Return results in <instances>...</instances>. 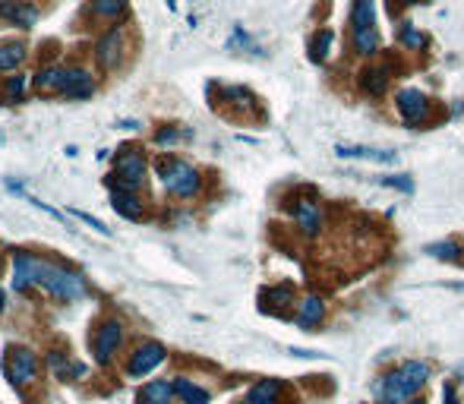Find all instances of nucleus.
<instances>
[{
    "mask_svg": "<svg viewBox=\"0 0 464 404\" xmlns=\"http://www.w3.org/2000/svg\"><path fill=\"white\" fill-rule=\"evenodd\" d=\"M430 376V367L420 363V360H407L395 373L385 379V389H382V404H401L407 401L411 395H417L423 389V382Z\"/></svg>",
    "mask_w": 464,
    "mask_h": 404,
    "instance_id": "f257e3e1",
    "label": "nucleus"
},
{
    "mask_svg": "<svg viewBox=\"0 0 464 404\" xmlns=\"http://www.w3.org/2000/svg\"><path fill=\"white\" fill-rule=\"evenodd\" d=\"M35 285L48 287L51 294H57V297H63V300H79V297H85L83 278L76 275V272L60 269V265H54V262H45V259H35Z\"/></svg>",
    "mask_w": 464,
    "mask_h": 404,
    "instance_id": "f03ea898",
    "label": "nucleus"
},
{
    "mask_svg": "<svg viewBox=\"0 0 464 404\" xmlns=\"http://www.w3.org/2000/svg\"><path fill=\"white\" fill-rule=\"evenodd\" d=\"M158 174H161V183L168 187V193L174 196H193L199 190V174L187 161H180V158L158 161Z\"/></svg>",
    "mask_w": 464,
    "mask_h": 404,
    "instance_id": "7ed1b4c3",
    "label": "nucleus"
},
{
    "mask_svg": "<svg viewBox=\"0 0 464 404\" xmlns=\"http://www.w3.org/2000/svg\"><path fill=\"white\" fill-rule=\"evenodd\" d=\"M351 26H354V45H357L360 54H373L376 51V29H373V0H357L354 3V16H351Z\"/></svg>",
    "mask_w": 464,
    "mask_h": 404,
    "instance_id": "20e7f679",
    "label": "nucleus"
},
{
    "mask_svg": "<svg viewBox=\"0 0 464 404\" xmlns=\"http://www.w3.org/2000/svg\"><path fill=\"white\" fill-rule=\"evenodd\" d=\"M161 360H165V347L155 345V341H145V345H139V347H136V354L130 357L127 373L133 376V379H139V376H149L152 370L161 363Z\"/></svg>",
    "mask_w": 464,
    "mask_h": 404,
    "instance_id": "39448f33",
    "label": "nucleus"
},
{
    "mask_svg": "<svg viewBox=\"0 0 464 404\" xmlns=\"http://www.w3.org/2000/svg\"><path fill=\"white\" fill-rule=\"evenodd\" d=\"M143 177H145V158L133 149V152H127V155L117 158V174L111 177V183L123 180V187L133 190V187H139V183H143Z\"/></svg>",
    "mask_w": 464,
    "mask_h": 404,
    "instance_id": "423d86ee",
    "label": "nucleus"
},
{
    "mask_svg": "<svg viewBox=\"0 0 464 404\" xmlns=\"http://www.w3.org/2000/svg\"><path fill=\"white\" fill-rule=\"evenodd\" d=\"M7 376L13 385H26L35 379V354L29 347H13L7 360Z\"/></svg>",
    "mask_w": 464,
    "mask_h": 404,
    "instance_id": "0eeeda50",
    "label": "nucleus"
},
{
    "mask_svg": "<svg viewBox=\"0 0 464 404\" xmlns=\"http://www.w3.org/2000/svg\"><path fill=\"white\" fill-rule=\"evenodd\" d=\"M338 158H357V161H373V165H395L398 152L392 149H370V145H335Z\"/></svg>",
    "mask_w": 464,
    "mask_h": 404,
    "instance_id": "6e6552de",
    "label": "nucleus"
},
{
    "mask_svg": "<svg viewBox=\"0 0 464 404\" xmlns=\"http://www.w3.org/2000/svg\"><path fill=\"white\" fill-rule=\"evenodd\" d=\"M398 111H401V117H405L407 123H417V120L427 117L430 101L420 95L417 89H405V92H398Z\"/></svg>",
    "mask_w": 464,
    "mask_h": 404,
    "instance_id": "1a4fd4ad",
    "label": "nucleus"
},
{
    "mask_svg": "<svg viewBox=\"0 0 464 404\" xmlns=\"http://www.w3.org/2000/svg\"><path fill=\"white\" fill-rule=\"evenodd\" d=\"M120 338H123V325H120L117 319H108L105 325H101V332H98V341H95V357L105 363V360H111V354L117 351Z\"/></svg>",
    "mask_w": 464,
    "mask_h": 404,
    "instance_id": "9d476101",
    "label": "nucleus"
},
{
    "mask_svg": "<svg viewBox=\"0 0 464 404\" xmlns=\"http://www.w3.org/2000/svg\"><path fill=\"white\" fill-rule=\"evenodd\" d=\"M0 16H3L10 26H19V29H32L38 19V13L29 3H23V0H0Z\"/></svg>",
    "mask_w": 464,
    "mask_h": 404,
    "instance_id": "9b49d317",
    "label": "nucleus"
},
{
    "mask_svg": "<svg viewBox=\"0 0 464 404\" xmlns=\"http://www.w3.org/2000/svg\"><path fill=\"white\" fill-rule=\"evenodd\" d=\"M120 57H123V32L120 29H111L101 41H98V63L105 70L117 67Z\"/></svg>",
    "mask_w": 464,
    "mask_h": 404,
    "instance_id": "f8f14e48",
    "label": "nucleus"
},
{
    "mask_svg": "<svg viewBox=\"0 0 464 404\" xmlns=\"http://www.w3.org/2000/svg\"><path fill=\"white\" fill-rule=\"evenodd\" d=\"M92 76L83 73V70H63V79H60V89L67 98H89L92 95Z\"/></svg>",
    "mask_w": 464,
    "mask_h": 404,
    "instance_id": "ddd939ff",
    "label": "nucleus"
},
{
    "mask_svg": "<svg viewBox=\"0 0 464 404\" xmlns=\"http://www.w3.org/2000/svg\"><path fill=\"white\" fill-rule=\"evenodd\" d=\"M294 215H297V228L307 237H316L319 234V225H322V212H319V205L316 202H310V199H303V202H297V209H294Z\"/></svg>",
    "mask_w": 464,
    "mask_h": 404,
    "instance_id": "4468645a",
    "label": "nucleus"
},
{
    "mask_svg": "<svg viewBox=\"0 0 464 404\" xmlns=\"http://www.w3.org/2000/svg\"><path fill=\"white\" fill-rule=\"evenodd\" d=\"M111 205H114V212H117L120 218H133V221H139V218H143V205H139V199H136L130 190H114V193H111Z\"/></svg>",
    "mask_w": 464,
    "mask_h": 404,
    "instance_id": "2eb2a0df",
    "label": "nucleus"
},
{
    "mask_svg": "<svg viewBox=\"0 0 464 404\" xmlns=\"http://www.w3.org/2000/svg\"><path fill=\"white\" fill-rule=\"evenodd\" d=\"M278 395H281V382L278 379H262L256 382L250 395L243 398V404H278Z\"/></svg>",
    "mask_w": 464,
    "mask_h": 404,
    "instance_id": "dca6fc26",
    "label": "nucleus"
},
{
    "mask_svg": "<svg viewBox=\"0 0 464 404\" xmlns=\"http://www.w3.org/2000/svg\"><path fill=\"white\" fill-rule=\"evenodd\" d=\"M171 385L168 382H149L143 385V392L136 395V404H171Z\"/></svg>",
    "mask_w": 464,
    "mask_h": 404,
    "instance_id": "f3484780",
    "label": "nucleus"
},
{
    "mask_svg": "<svg viewBox=\"0 0 464 404\" xmlns=\"http://www.w3.org/2000/svg\"><path fill=\"white\" fill-rule=\"evenodd\" d=\"M13 265H16L13 285L19 287V291H23L26 285H35V259H32V256H26V253H16Z\"/></svg>",
    "mask_w": 464,
    "mask_h": 404,
    "instance_id": "a211bd4d",
    "label": "nucleus"
},
{
    "mask_svg": "<svg viewBox=\"0 0 464 404\" xmlns=\"http://www.w3.org/2000/svg\"><path fill=\"white\" fill-rule=\"evenodd\" d=\"M171 392L183 398V404H209V392L193 385V382H187V379H174Z\"/></svg>",
    "mask_w": 464,
    "mask_h": 404,
    "instance_id": "6ab92c4d",
    "label": "nucleus"
},
{
    "mask_svg": "<svg viewBox=\"0 0 464 404\" xmlns=\"http://www.w3.org/2000/svg\"><path fill=\"white\" fill-rule=\"evenodd\" d=\"M322 313H325V307H322V300H319V297H307V300H300L297 322L303 325V329H310V325H316V322L322 319Z\"/></svg>",
    "mask_w": 464,
    "mask_h": 404,
    "instance_id": "aec40b11",
    "label": "nucleus"
},
{
    "mask_svg": "<svg viewBox=\"0 0 464 404\" xmlns=\"http://www.w3.org/2000/svg\"><path fill=\"white\" fill-rule=\"evenodd\" d=\"M26 57V48L23 45H0V70H13L19 67Z\"/></svg>",
    "mask_w": 464,
    "mask_h": 404,
    "instance_id": "412c9836",
    "label": "nucleus"
},
{
    "mask_svg": "<svg viewBox=\"0 0 464 404\" xmlns=\"http://www.w3.org/2000/svg\"><path fill=\"white\" fill-rule=\"evenodd\" d=\"M48 360H51V370H57L60 379H73V376H83V373H85L83 363H67V360L60 357V354H51Z\"/></svg>",
    "mask_w": 464,
    "mask_h": 404,
    "instance_id": "4be33fe9",
    "label": "nucleus"
},
{
    "mask_svg": "<svg viewBox=\"0 0 464 404\" xmlns=\"http://www.w3.org/2000/svg\"><path fill=\"white\" fill-rule=\"evenodd\" d=\"M385 85H389V76H385V70H367V73H363V89H367L370 95H382V92H385Z\"/></svg>",
    "mask_w": 464,
    "mask_h": 404,
    "instance_id": "5701e85b",
    "label": "nucleus"
},
{
    "mask_svg": "<svg viewBox=\"0 0 464 404\" xmlns=\"http://www.w3.org/2000/svg\"><path fill=\"white\" fill-rule=\"evenodd\" d=\"M427 253H430V256H436V259H458L461 247H458L455 240H442V243H430Z\"/></svg>",
    "mask_w": 464,
    "mask_h": 404,
    "instance_id": "b1692460",
    "label": "nucleus"
},
{
    "mask_svg": "<svg viewBox=\"0 0 464 404\" xmlns=\"http://www.w3.org/2000/svg\"><path fill=\"white\" fill-rule=\"evenodd\" d=\"M329 45H332V32L322 29L319 35H316V41H313V51H310V57H313V60H325V54H329Z\"/></svg>",
    "mask_w": 464,
    "mask_h": 404,
    "instance_id": "393cba45",
    "label": "nucleus"
},
{
    "mask_svg": "<svg viewBox=\"0 0 464 404\" xmlns=\"http://www.w3.org/2000/svg\"><path fill=\"white\" fill-rule=\"evenodd\" d=\"M60 79H63V70H57V67H54V70H45V73H41V76H38V79H35V85H38V89H60Z\"/></svg>",
    "mask_w": 464,
    "mask_h": 404,
    "instance_id": "a878e982",
    "label": "nucleus"
},
{
    "mask_svg": "<svg viewBox=\"0 0 464 404\" xmlns=\"http://www.w3.org/2000/svg\"><path fill=\"white\" fill-rule=\"evenodd\" d=\"M95 10L105 16H120L127 10V0H95Z\"/></svg>",
    "mask_w": 464,
    "mask_h": 404,
    "instance_id": "bb28decb",
    "label": "nucleus"
},
{
    "mask_svg": "<svg viewBox=\"0 0 464 404\" xmlns=\"http://www.w3.org/2000/svg\"><path fill=\"white\" fill-rule=\"evenodd\" d=\"M379 183H382V187H395V190H401V193H414V180L407 177V174H398V177H382Z\"/></svg>",
    "mask_w": 464,
    "mask_h": 404,
    "instance_id": "cd10ccee",
    "label": "nucleus"
},
{
    "mask_svg": "<svg viewBox=\"0 0 464 404\" xmlns=\"http://www.w3.org/2000/svg\"><path fill=\"white\" fill-rule=\"evenodd\" d=\"M70 215H76V218H79V221H85V225H89V228H92V231H98V234H111V231H108V228H105V225H101V221H98V218H92V215H89V212H79V209H70Z\"/></svg>",
    "mask_w": 464,
    "mask_h": 404,
    "instance_id": "c85d7f7f",
    "label": "nucleus"
},
{
    "mask_svg": "<svg viewBox=\"0 0 464 404\" xmlns=\"http://www.w3.org/2000/svg\"><path fill=\"white\" fill-rule=\"evenodd\" d=\"M10 98H13V101H23V89H26V76H13V79H10Z\"/></svg>",
    "mask_w": 464,
    "mask_h": 404,
    "instance_id": "c756f323",
    "label": "nucleus"
},
{
    "mask_svg": "<svg viewBox=\"0 0 464 404\" xmlns=\"http://www.w3.org/2000/svg\"><path fill=\"white\" fill-rule=\"evenodd\" d=\"M401 38H405V41H407L411 48H420V45H423V35H417V32L411 29V23L401 26Z\"/></svg>",
    "mask_w": 464,
    "mask_h": 404,
    "instance_id": "7c9ffc66",
    "label": "nucleus"
},
{
    "mask_svg": "<svg viewBox=\"0 0 464 404\" xmlns=\"http://www.w3.org/2000/svg\"><path fill=\"white\" fill-rule=\"evenodd\" d=\"M29 202H32V205H35V209H41V212H48V215H51V218H57V221H60V225H63V215H60V212H57V209H51V205H48V202H41V199H35V196H29Z\"/></svg>",
    "mask_w": 464,
    "mask_h": 404,
    "instance_id": "2f4dec72",
    "label": "nucleus"
},
{
    "mask_svg": "<svg viewBox=\"0 0 464 404\" xmlns=\"http://www.w3.org/2000/svg\"><path fill=\"white\" fill-rule=\"evenodd\" d=\"M442 404H458L455 385H452V382H445V385H442Z\"/></svg>",
    "mask_w": 464,
    "mask_h": 404,
    "instance_id": "473e14b6",
    "label": "nucleus"
},
{
    "mask_svg": "<svg viewBox=\"0 0 464 404\" xmlns=\"http://www.w3.org/2000/svg\"><path fill=\"white\" fill-rule=\"evenodd\" d=\"M177 139V130H165V133H158V143H171Z\"/></svg>",
    "mask_w": 464,
    "mask_h": 404,
    "instance_id": "72a5a7b5",
    "label": "nucleus"
},
{
    "mask_svg": "<svg viewBox=\"0 0 464 404\" xmlns=\"http://www.w3.org/2000/svg\"><path fill=\"white\" fill-rule=\"evenodd\" d=\"M3 307H7V294L0 291V313H3Z\"/></svg>",
    "mask_w": 464,
    "mask_h": 404,
    "instance_id": "f704fd0d",
    "label": "nucleus"
},
{
    "mask_svg": "<svg viewBox=\"0 0 464 404\" xmlns=\"http://www.w3.org/2000/svg\"><path fill=\"white\" fill-rule=\"evenodd\" d=\"M458 376H461V379H464V363H458Z\"/></svg>",
    "mask_w": 464,
    "mask_h": 404,
    "instance_id": "c9c22d12",
    "label": "nucleus"
},
{
    "mask_svg": "<svg viewBox=\"0 0 464 404\" xmlns=\"http://www.w3.org/2000/svg\"><path fill=\"white\" fill-rule=\"evenodd\" d=\"M392 3H395V0H392ZM398 3H417V0H398Z\"/></svg>",
    "mask_w": 464,
    "mask_h": 404,
    "instance_id": "e433bc0d",
    "label": "nucleus"
},
{
    "mask_svg": "<svg viewBox=\"0 0 464 404\" xmlns=\"http://www.w3.org/2000/svg\"><path fill=\"white\" fill-rule=\"evenodd\" d=\"M411 404H420V401H411Z\"/></svg>",
    "mask_w": 464,
    "mask_h": 404,
    "instance_id": "4c0bfd02",
    "label": "nucleus"
}]
</instances>
